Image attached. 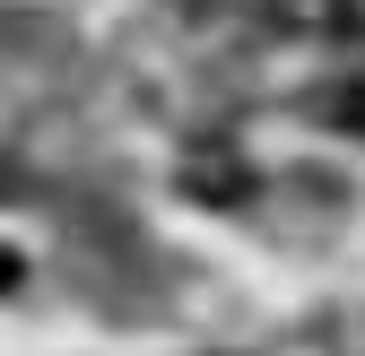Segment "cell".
<instances>
[{"label": "cell", "instance_id": "3957f363", "mask_svg": "<svg viewBox=\"0 0 365 356\" xmlns=\"http://www.w3.org/2000/svg\"><path fill=\"white\" fill-rule=\"evenodd\" d=\"M322 113H331L339 130H356V140H365V70H356L348 87H331V105H322Z\"/></svg>", "mask_w": 365, "mask_h": 356}, {"label": "cell", "instance_id": "7a4b0ae2", "mask_svg": "<svg viewBox=\"0 0 365 356\" xmlns=\"http://www.w3.org/2000/svg\"><path fill=\"white\" fill-rule=\"evenodd\" d=\"M182 183H192L200 200H244V165L226 157V148H209V157H192V165H182Z\"/></svg>", "mask_w": 365, "mask_h": 356}, {"label": "cell", "instance_id": "6da1fadb", "mask_svg": "<svg viewBox=\"0 0 365 356\" xmlns=\"http://www.w3.org/2000/svg\"><path fill=\"white\" fill-rule=\"evenodd\" d=\"M287 26H313V35H356L365 18H356V0H269Z\"/></svg>", "mask_w": 365, "mask_h": 356}]
</instances>
